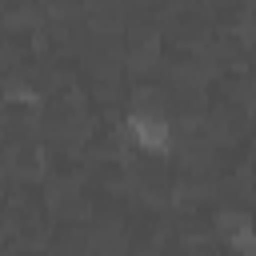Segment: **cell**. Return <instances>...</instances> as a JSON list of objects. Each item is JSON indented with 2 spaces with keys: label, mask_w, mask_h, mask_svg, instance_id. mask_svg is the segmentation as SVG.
Returning a JSON list of instances; mask_svg holds the SVG:
<instances>
[{
  "label": "cell",
  "mask_w": 256,
  "mask_h": 256,
  "mask_svg": "<svg viewBox=\"0 0 256 256\" xmlns=\"http://www.w3.org/2000/svg\"><path fill=\"white\" fill-rule=\"evenodd\" d=\"M128 136L140 144V148H148V152H164V144H168V124L160 120V116H128Z\"/></svg>",
  "instance_id": "cell-1"
}]
</instances>
